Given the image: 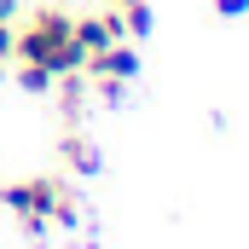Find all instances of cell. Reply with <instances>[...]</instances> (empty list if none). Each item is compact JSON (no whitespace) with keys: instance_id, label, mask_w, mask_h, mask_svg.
Wrapping results in <instances>:
<instances>
[{"instance_id":"1","label":"cell","mask_w":249,"mask_h":249,"mask_svg":"<svg viewBox=\"0 0 249 249\" xmlns=\"http://www.w3.org/2000/svg\"><path fill=\"white\" fill-rule=\"evenodd\" d=\"M0 197H6V209L29 232H41V226H75V203H70V191L58 180H18V186L0 191Z\"/></svg>"},{"instance_id":"2","label":"cell","mask_w":249,"mask_h":249,"mask_svg":"<svg viewBox=\"0 0 249 249\" xmlns=\"http://www.w3.org/2000/svg\"><path fill=\"white\" fill-rule=\"evenodd\" d=\"M127 29H122V12H99V18H75V47L93 58V53H105V47H116Z\"/></svg>"},{"instance_id":"3","label":"cell","mask_w":249,"mask_h":249,"mask_svg":"<svg viewBox=\"0 0 249 249\" xmlns=\"http://www.w3.org/2000/svg\"><path fill=\"white\" fill-rule=\"evenodd\" d=\"M87 75H99V81H133L139 75V53L116 41V47H105V53L87 58Z\"/></svg>"},{"instance_id":"4","label":"cell","mask_w":249,"mask_h":249,"mask_svg":"<svg viewBox=\"0 0 249 249\" xmlns=\"http://www.w3.org/2000/svg\"><path fill=\"white\" fill-rule=\"evenodd\" d=\"M29 29H41V35H47V41H53V47H64V41H70V35H75V18H70V12H58V6H41V12H35V23H29Z\"/></svg>"},{"instance_id":"5","label":"cell","mask_w":249,"mask_h":249,"mask_svg":"<svg viewBox=\"0 0 249 249\" xmlns=\"http://www.w3.org/2000/svg\"><path fill=\"white\" fill-rule=\"evenodd\" d=\"M64 157H70L75 174H99V151H93L87 139H64Z\"/></svg>"},{"instance_id":"6","label":"cell","mask_w":249,"mask_h":249,"mask_svg":"<svg viewBox=\"0 0 249 249\" xmlns=\"http://www.w3.org/2000/svg\"><path fill=\"white\" fill-rule=\"evenodd\" d=\"M53 81H58V75H53L47 64H18V87H23V93H47Z\"/></svg>"},{"instance_id":"7","label":"cell","mask_w":249,"mask_h":249,"mask_svg":"<svg viewBox=\"0 0 249 249\" xmlns=\"http://www.w3.org/2000/svg\"><path fill=\"white\" fill-rule=\"evenodd\" d=\"M214 12H220V18H244L249 0H214Z\"/></svg>"},{"instance_id":"8","label":"cell","mask_w":249,"mask_h":249,"mask_svg":"<svg viewBox=\"0 0 249 249\" xmlns=\"http://www.w3.org/2000/svg\"><path fill=\"white\" fill-rule=\"evenodd\" d=\"M12 35H18V29H12V23H0V58H12Z\"/></svg>"},{"instance_id":"9","label":"cell","mask_w":249,"mask_h":249,"mask_svg":"<svg viewBox=\"0 0 249 249\" xmlns=\"http://www.w3.org/2000/svg\"><path fill=\"white\" fill-rule=\"evenodd\" d=\"M12 12H18V0H0V23H12Z\"/></svg>"},{"instance_id":"10","label":"cell","mask_w":249,"mask_h":249,"mask_svg":"<svg viewBox=\"0 0 249 249\" xmlns=\"http://www.w3.org/2000/svg\"><path fill=\"white\" fill-rule=\"evenodd\" d=\"M110 6H116V12H122V6H133V0H110Z\"/></svg>"},{"instance_id":"11","label":"cell","mask_w":249,"mask_h":249,"mask_svg":"<svg viewBox=\"0 0 249 249\" xmlns=\"http://www.w3.org/2000/svg\"><path fill=\"white\" fill-rule=\"evenodd\" d=\"M0 64H6V58H0Z\"/></svg>"}]
</instances>
